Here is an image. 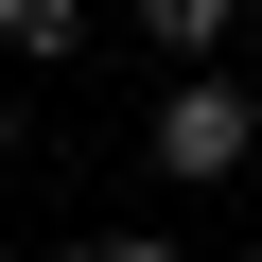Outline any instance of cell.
Returning a JSON list of instances; mask_svg holds the SVG:
<instances>
[{
  "instance_id": "5",
  "label": "cell",
  "mask_w": 262,
  "mask_h": 262,
  "mask_svg": "<svg viewBox=\"0 0 262 262\" xmlns=\"http://www.w3.org/2000/svg\"><path fill=\"white\" fill-rule=\"evenodd\" d=\"M0 158H18V105H0Z\"/></svg>"
},
{
  "instance_id": "2",
  "label": "cell",
  "mask_w": 262,
  "mask_h": 262,
  "mask_svg": "<svg viewBox=\"0 0 262 262\" xmlns=\"http://www.w3.org/2000/svg\"><path fill=\"white\" fill-rule=\"evenodd\" d=\"M0 53H18V70H70L88 53V0H0Z\"/></svg>"
},
{
  "instance_id": "4",
  "label": "cell",
  "mask_w": 262,
  "mask_h": 262,
  "mask_svg": "<svg viewBox=\"0 0 262 262\" xmlns=\"http://www.w3.org/2000/svg\"><path fill=\"white\" fill-rule=\"evenodd\" d=\"M70 262H192V245H158V227H122V245H70Z\"/></svg>"
},
{
  "instance_id": "3",
  "label": "cell",
  "mask_w": 262,
  "mask_h": 262,
  "mask_svg": "<svg viewBox=\"0 0 262 262\" xmlns=\"http://www.w3.org/2000/svg\"><path fill=\"white\" fill-rule=\"evenodd\" d=\"M122 18H140V35L192 70V53H227V35H245V0H122Z\"/></svg>"
},
{
  "instance_id": "1",
  "label": "cell",
  "mask_w": 262,
  "mask_h": 262,
  "mask_svg": "<svg viewBox=\"0 0 262 262\" xmlns=\"http://www.w3.org/2000/svg\"><path fill=\"white\" fill-rule=\"evenodd\" d=\"M140 158H158V175H175V192H227V175H245V158H262V88H245V70H210V53H192V70H175V88H158V122H140Z\"/></svg>"
}]
</instances>
